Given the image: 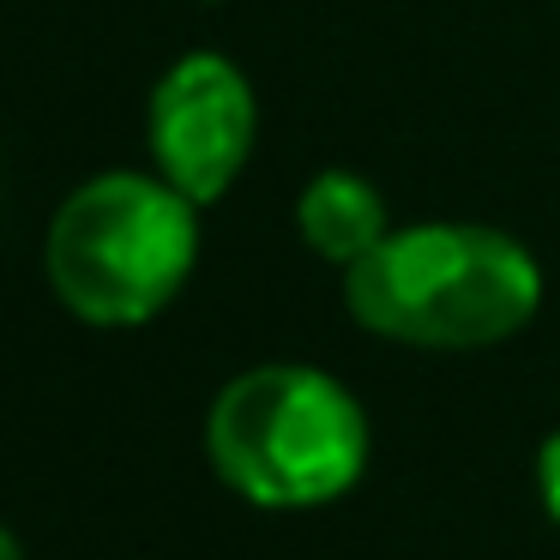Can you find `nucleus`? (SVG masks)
I'll return each mask as SVG.
<instances>
[{"label": "nucleus", "instance_id": "423d86ee", "mask_svg": "<svg viewBox=\"0 0 560 560\" xmlns=\"http://www.w3.org/2000/svg\"><path fill=\"white\" fill-rule=\"evenodd\" d=\"M536 500H542L548 524H560V428L536 446Z\"/></svg>", "mask_w": 560, "mask_h": 560}, {"label": "nucleus", "instance_id": "20e7f679", "mask_svg": "<svg viewBox=\"0 0 560 560\" xmlns=\"http://www.w3.org/2000/svg\"><path fill=\"white\" fill-rule=\"evenodd\" d=\"M254 139H259V97L230 55L187 49L151 85V103H145L151 170L170 187H182L199 211L218 206L242 182Z\"/></svg>", "mask_w": 560, "mask_h": 560}, {"label": "nucleus", "instance_id": "0eeeda50", "mask_svg": "<svg viewBox=\"0 0 560 560\" xmlns=\"http://www.w3.org/2000/svg\"><path fill=\"white\" fill-rule=\"evenodd\" d=\"M0 560H25V542H19V536L7 530V524H0Z\"/></svg>", "mask_w": 560, "mask_h": 560}, {"label": "nucleus", "instance_id": "f257e3e1", "mask_svg": "<svg viewBox=\"0 0 560 560\" xmlns=\"http://www.w3.org/2000/svg\"><path fill=\"white\" fill-rule=\"evenodd\" d=\"M343 307L362 331L410 350H488L542 307V266L488 223H404L343 271Z\"/></svg>", "mask_w": 560, "mask_h": 560}, {"label": "nucleus", "instance_id": "7ed1b4c3", "mask_svg": "<svg viewBox=\"0 0 560 560\" xmlns=\"http://www.w3.org/2000/svg\"><path fill=\"white\" fill-rule=\"evenodd\" d=\"M368 410L338 374L259 362L206 410V458L230 494L259 512H314L343 500L368 470Z\"/></svg>", "mask_w": 560, "mask_h": 560}, {"label": "nucleus", "instance_id": "39448f33", "mask_svg": "<svg viewBox=\"0 0 560 560\" xmlns=\"http://www.w3.org/2000/svg\"><path fill=\"white\" fill-rule=\"evenodd\" d=\"M295 235L314 247L326 266L350 271L355 259H368L392 235L386 199L368 175L355 170H319L314 182L295 194Z\"/></svg>", "mask_w": 560, "mask_h": 560}, {"label": "nucleus", "instance_id": "f03ea898", "mask_svg": "<svg viewBox=\"0 0 560 560\" xmlns=\"http://www.w3.org/2000/svg\"><path fill=\"white\" fill-rule=\"evenodd\" d=\"M199 266V206L158 170H103L55 206L43 278L97 331L151 326Z\"/></svg>", "mask_w": 560, "mask_h": 560}]
</instances>
